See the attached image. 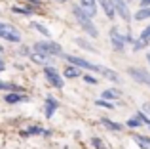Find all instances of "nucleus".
Wrapping results in <instances>:
<instances>
[{"label": "nucleus", "mask_w": 150, "mask_h": 149, "mask_svg": "<svg viewBox=\"0 0 150 149\" xmlns=\"http://www.w3.org/2000/svg\"><path fill=\"white\" fill-rule=\"evenodd\" d=\"M65 59L69 61L70 65L78 67V69H88V71L99 73V74H103V78L114 82V84H120V82H122L120 74H118L116 71H112V69H106V67H103V65H95V63H91V61H88V59H82V57H78V56H72V54L65 56Z\"/></svg>", "instance_id": "obj_1"}, {"label": "nucleus", "mask_w": 150, "mask_h": 149, "mask_svg": "<svg viewBox=\"0 0 150 149\" xmlns=\"http://www.w3.org/2000/svg\"><path fill=\"white\" fill-rule=\"evenodd\" d=\"M72 14H74V17H76L78 25L84 29V33L88 34V37H91V38H97V37H99V29L93 25L91 17H88V15L84 14V10H82L78 4H76V6H72Z\"/></svg>", "instance_id": "obj_2"}, {"label": "nucleus", "mask_w": 150, "mask_h": 149, "mask_svg": "<svg viewBox=\"0 0 150 149\" xmlns=\"http://www.w3.org/2000/svg\"><path fill=\"white\" fill-rule=\"evenodd\" d=\"M33 52H38V54H42V56H63V48H61V44H57V42H51V40H38V42H34V46H33Z\"/></svg>", "instance_id": "obj_3"}, {"label": "nucleus", "mask_w": 150, "mask_h": 149, "mask_svg": "<svg viewBox=\"0 0 150 149\" xmlns=\"http://www.w3.org/2000/svg\"><path fill=\"white\" fill-rule=\"evenodd\" d=\"M0 38L8 42H21V33L8 23H0Z\"/></svg>", "instance_id": "obj_4"}, {"label": "nucleus", "mask_w": 150, "mask_h": 149, "mask_svg": "<svg viewBox=\"0 0 150 149\" xmlns=\"http://www.w3.org/2000/svg\"><path fill=\"white\" fill-rule=\"evenodd\" d=\"M42 71H44L46 80H48L51 86H55V88H63V86H65V80L61 78V74L57 73V69H55L53 65H46Z\"/></svg>", "instance_id": "obj_5"}, {"label": "nucleus", "mask_w": 150, "mask_h": 149, "mask_svg": "<svg viewBox=\"0 0 150 149\" xmlns=\"http://www.w3.org/2000/svg\"><path fill=\"white\" fill-rule=\"evenodd\" d=\"M110 4H112L114 11H116V14L120 15L125 23H129L133 19V15H131V11H129V6H127L125 0H110Z\"/></svg>", "instance_id": "obj_6"}, {"label": "nucleus", "mask_w": 150, "mask_h": 149, "mask_svg": "<svg viewBox=\"0 0 150 149\" xmlns=\"http://www.w3.org/2000/svg\"><path fill=\"white\" fill-rule=\"evenodd\" d=\"M127 74L133 78V80L141 82V84L150 86V73L144 71V69H135V67H127Z\"/></svg>", "instance_id": "obj_7"}, {"label": "nucleus", "mask_w": 150, "mask_h": 149, "mask_svg": "<svg viewBox=\"0 0 150 149\" xmlns=\"http://www.w3.org/2000/svg\"><path fill=\"white\" fill-rule=\"evenodd\" d=\"M110 42H112L114 52H124V50H125L124 34H120V31H118L116 27H112V29H110Z\"/></svg>", "instance_id": "obj_8"}, {"label": "nucleus", "mask_w": 150, "mask_h": 149, "mask_svg": "<svg viewBox=\"0 0 150 149\" xmlns=\"http://www.w3.org/2000/svg\"><path fill=\"white\" fill-rule=\"evenodd\" d=\"M78 6L84 10V14L88 15V17H95L97 11H99V4H97V0H80V4Z\"/></svg>", "instance_id": "obj_9"}, {"label": "nucleus", "mask_w": 150, "mask_h": 149, "mask_svg": "<svg viewBox=\"0 0 150 149\" xmlns=\"http://www.w3.org/2000/svg\"><path fill=\"white\" fill-rule=\"evenodd\" d=\"M59 103L57 100H55L53 96H46V101H44V111H46V119H51V117L55 115V111H57Z\"/></svg>", "instance_id": "obj_10"}, {"label": "nucleus", "mask_w": 150, "mask_h": 149, "mask_svg": "<svg viewBox=\"0 0 150 149\" xmlns=\"http://www.w3.org/2000/svg\"><path fill=\"white\" fill-rule=\"evenodd\" d=\"M4 101L6 103H23V101H29V96L25 94H19V92H10L8 96H4Z\"/></svg>", "instance_id": "obj_11"}, {"label": "nucleus", "mask_w": 150, "mask_h": 149, "mask_svg": "<svg viewBox=\"0 0 150 149\" xmlns=\"http://www.w3.org/2000/svg\"><path fill=\"white\" fill-rule=\"evenodd\" d=\"M30 59L34 61V63H38V65H51V57L48 56H42V54H38V52H30Z\"/></svg>", "instance_id": "obj_12"}, {"label": "nucleus", "mask_w": 150, "mask_h": 149, "mask_svg": "<svg viewBox=\"0 0 150 149\" xmlns=\"http://www.w3.org/2000/svg\"><path fill=\"white\" fill-rule=\"evenodd\" d=\"M101 100H105V101H110L112 103L114 100H118L120 97V92L118 90H114V88H106V90H103V94H101Z\"/></svg>", "instance_id": "obj_13"}, {"label": "nucleus", "mask_w": 150, "mask_h": 149, "mask_svg": "<svg viewBox=\"0 0 150 149\" xmlns=\"http://www.w3.org/2000/svg\"><path fill=\"white\" fill-rule=\"evenodd\" d=\"M74 44L80 46V48H84V50H88V52H91V54H97V52H99V50H97L93 44H89L86 38H74Z\"/></svg>", "instance_id": "obj_14"}, {"label": "nucleus", "mask_w": 150, "mask_h": 149, "mask_svg": "<svg viewBox=\"0 0 150 149\" xmlns=\"http://www.w3.org/2000/svg\"><path fill=\"white\" fill-rule=\"evenodd\" d=\"M38 134H48V132H46L42 126H30V128H27V130L21 132L23 138H29V136H38Z\"/></svg>", "instance_id": "obj_15"}, {"label": "nucleus", "mask_w": 150, "mask_h": 149, "mask_svg": "<svg viewBox=\"0 0 150 149\" xmlns=\"http://www.w3.org/2000/svg\"><path fill=\"white\" fill-rule=\"evenodd\" d=\"M135 21H144V19H150V8H141L135 15Z\"/></svg>", "instance_id": "obj_16"}, {"label": "nucleus", "mask_w": 150, "mask_h": 149, "mask_svg": "<svg viewBox=\"0 0 150 149\" xmlns=\"http://www.w3.org/2000/svg\"><path fill=\"white\" fill-rule=\"evenodd\" d=\"M101 122H103V124H105V126H106V128H108V130H114V132H120V130H122V128H124V126H122V124H120V122H114V120H108V119H103V120H101Z\"/></svg>", "instance_id": "obj_17"}, {"label": "nucleus", "mask_w": 150, "mask_h": 149, "mask_svg": "<svg viewBox=\"0 0 150 149\" xmlns=\"http://www.w3.org/2000/svg\"><path fill=\"white\" fill-rule=\"evenodd\" d=\"M33 27H34V29H36L38 33L42 34V37H46V38H50V37H51L50 29H48V27H44V25H42V23H36V21H33Z\"/></svg>", "instance_id": "obj_18"}, {"label": "nucleus", "mask_w": 150, "mask_h": 149, "mask_svg": "<svg viewBox=\"0 0 150 149\" xmlns=\"http://www.w3.org/2000/svg\"><path fill=\"white\" fill-rule=\"evenodd\" d=\"M148 46H150V38H148V40H141V38H139V40H135V42H133V52L144 50V48H148Z\"/></svg>", "instance_id": "obj_19"}, {"label": "nucleus", "mask_w": 150, "mask_h": 149, "mask_svg": "<svg viewBox=\"0 0 150 149\" xmlns=\"http://www.w3.org/2000/svg\"><path fill=\"white\" fill-rule=\"evenodd\" d=\"M80 69H78V67H74V65H72V67H67L65 69V77L67 78H76V77H80Z\"/></svg>", "instance_id": "obj_20"}, {"label": "nucleus", "mask_w": 150, "mask_h": 149, "mask_svg": "<svg viewBox=\"0 0 150 149\" xmlns=\"http://www.w3.org/2000/svg\"><path fill=\"white\" fill-rule=\"evenodd\" d=\"M135 117H137V119L141 120V122H143V126H148V130H150V119H148V115H146V113L139 111V113H137Z\"/></svg>", "instance_id": "obj_21"}, {"label": "nucleus", "mask_w": 150, "mask_h": 149, "mask_svg": "<svg viewBox=\"0 0 150 149\" xmlns=\"http://www.w3.org/2000/svg\"><path fill=\"white\" fill-rule=\"evenodd\" d=\"M125 126H129V128H141V126H143V122H141L137 117H131V119H127Z\"/></svg>", "instance_id": "obj_22"}, {"label": "nucleus", "mask_w": 150, "mask_h": 149, "mask_svg": "<svg viewBox=\"0 0 150 149\" xmlns=\"http://www.w3.org/2000/svg\"><path fill=\"white\" fill-rule=\"evenodd\" d=\"M95 105H97V107H105V109H114V103H110V101H105V100H101V97L95 101Z\"/></svg>", "instance_id": "obj_23"}, {"label": "nucleus", "mask_w": 150, "mask_h": 149, "mask_svg": "<svg viewBox=\"0 0 150 149\" xmlns=\"http://www.w3.org/2000/svg\"><path fill=\"white\" fill-rule=\"evenodd\" d=\"M0 90H11V92H13V90H19V88L13 86L11 82H2V80H0Z\"/></svg>", "instance_id": "obj_24"}, {"label": "nucleus", "mask_w": 150, "mask_h": 149, "mask_svg": "<svg viewBox=\"0 0 150 149\" xmlns=\"http://www.w3.org/2000/svg\"><path fill=\"white\" fill-rule=\"evenodd\" d=\"M13 11H15V14H21V15H30V14H33L30 8H13Z\"/></svg>", "instance_id": "obj_25"}, {"label": "nucleus", "mask_w": 150, "mask_h": 149, "mask_svg": "<svg viewBox=\"0 0 150 149\" xmlns=\"http://www.w3.org/2000/svg\"><path fill=\"white\" fill-rule=\"evenodd\" d=\"M82 78H84V82H88V84H93V86H95L97 82H99V80H97L95 77H91V74H88V73H86V74H84Z\"/></svg>", "instance_id": "obj_26"}, {"label": "nucleus", "mask_w": 150, "mask_h": 149, "mask_svg": "<svg viewBox=\"0 0 150 149\" xmlns=\"http://www.w3.org/2000/svg\"><path fill=\"white\" fill-rule=\"evenodd\" d=\"M133 140L137 143H146V145H150V138H146V136H133Z\"/></svg>", "instance_id": "obj_27"}, {"label": "nucleus", "mask_w": 150, "mask_h": 149, "mask_svg": "<svg viewBox=\"0 0 150 149\" xmlns=\"http://www.w3.org/2000/svg\"><path fill=\"white\" fill-rule=\"evenodd\" d=\"M141 40H148V38H150V25L148 27H144V29H143V33H141Z\"/></svg>", "instance_id": "obj_28"}, {"label": "nucleus", "mask_w": 150, "mask_h": 149, "mask_svg": "<svg viewBox=\"0 0 150 149\" xmlns=\"http://www.w3.org/2000/svg\"><path fill=\"white\" fill-rule=\"evenodd\" d=\"M91 143H93V147H97V149H105V145H103V142H101L99 138H93Z\"/></svg>", "instance_id": "obj_29"}, {"label": "nucleus", "mask_w": 150, "mask_h": 149, "mask_svg": "<svg viewBox=\"0 0 150 149\" xmlns=\"http://www.w3.org/2000/svg\"><path fill=\"white\" fill-rule=\"evenodd\" d=\"M30 52H33L30 48H27V46H23V48H21V52H19V54H21V56H30Z\"/></svg>", "instance_id": "obj_30"}, {"label": "nucleus", "mask_w": 150, "mask_h": 149, "mask_svg": "<svg viewBox=\"0 0 150 149\" xmlns=\"http://www.w3.org/2000/svg\"><path fill=\"white\" fill-rule=\"evenodd\" d=\"M141 8H150V0H141Z\"/></svg>", "instance_id": "obj_31"}, {"label": "nucleus", "mask_w": 150, "mask_h": 149, "mask_svg": "<svg viewBox=\"0 0 150 149\" xmlns=\"http://www.w3.org/2000/svg\"><path fill=\"white\" fill-rule=\"evenodd\" d=\"M143 113H150V103H144V107H143Z\"/></svg>", "instance_id": "obj_32"}, {"label": "nucleus", "mask_w": 150, "mask_h": 149, "mask_svg": "<svg viewBox=\"0 0 150 149\" xmlns=\"http://www.w3.org/2000/svg\"><path fill=\"white\" fill-rule=\"evenodd\" d=\"M141 149H150V145H146V143H139Z\"/></svg>", "instance_id": "obj_33"}, {"label": "nucleus", "mask_w": 150, "mask_h": 149, "mask_svg": "<svg viewBox=\"0 0 150 149\" xmlns=\"http://www.w3.org/2000/svg\"><path fill=\"white\" fill-rule=\"evenodd\" d=\"M57 2H59V4H65V2H69V0H57Z\"/></svg>", "instance_id": "obj_34"}, {"label": "nucleus", "mask_w": 150, "mask_h": 149, "mask_svg": "<svg viewBox=\"0 0 150 149\" xmlns=\"http://www.w3.org/2000/svg\"><path fill=\"white\" fill-rule=\"evenodd\" d=\"M146 61H148V63H150V52L146 54Z\"/></svg>", "instance_id": "obj_35"}, {"label": "nucleus", "mask_w": 150, "mask_h": 149, "mask_svg": "<svg viewBox=\"0 0 150 149\" xmlns=\"http://www.w3.org/2000/svg\"><path fill=\"white\" fill-rule=\"evenodd\" d=\"M0 71H4V63H2V61H0Z\"/></svg>", "instance_id": "obj_36"}, {"label": "nucleus", "mask_w": 150, "mask_h": 149, "mask_svg": "<svg viewBox=\"0 0 150 149\" xmlns=\"http://www.w3.org/2000/svg\"><path fill=\"white\" fill-rule=\"evenodd\" d=\"M29 2H36V0H29Z\"/></svg>", "instance_id": "obj_37"}, {"label": "nucleus", "mask_w": 150, "mask_h": 149, "mask_svg": "<svg viewBox=\"0 0 150 149\" xmlns=\"http://www.w3.org/2000/svg\"><path fill=\"white\" fill-rule=\"evenodd\" d=\"M129 2H133V0H129Z\"/></svg>", "instance_id": "obj_38"}]
</instances>
